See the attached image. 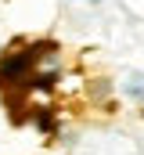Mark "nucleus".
I'll use <instances>...</instances> for the list:
<instances>
[{
  "instance_id": "1",
  "label": "nucleus",
  "mask_w": 144,
  "mask_h": 155,
  "mask_svg": "<svg viewBox=\"0 0 144 155\" xmlns=\"http://www.w3.org/2000/svg\"><path fill=\"white\" fill-rule=\"evenodd\" d=\"M36 54L40 47H25V51H11V54H0V83H25L36 72Z\"/></svg>"
},
{
  "instance_id": "2",
  "label": "nucleus",
  "mask_w": 144,
  "mask_h": 155,
  "mask_svg": "<svg viewBox=\"0 0 144 155\" xmlns=\"http://www.w3.org/2000/svg\"><path fill=\"white\" fill-rule=\"evenodd\" d=\"M126 94H130L133 101H144V76H133V79H126Z\"/></svg>"
},
{
  "instance_id": "4",
  "label": "nucleus",
  "mask_w": 144,
  "mask_h": 155,
  "mask_svg": "<svg viewBox=\"0 0 144 155\" xmlns=\"http://www.w3.org/2000/svg\"><path fill=\"white\" fill-rule=\"evenodd\" d=\"M0 54H4V51H0Z\"/></svg>"
},
{
  "instance_id": "3",
  "label": "nucleus",
  "mask_w": 144,
  "mask_h": 155,
  "mask_svg": "<svg viewBox=\"0 0 144 155\" xmlns=\"http://www.w3.org/2000/svg\"><path fill=\"white\" fill-rule=\"evenodd\" d=\"M94 4H101V0H94Z\"/></svg>"
}]
</instances>
